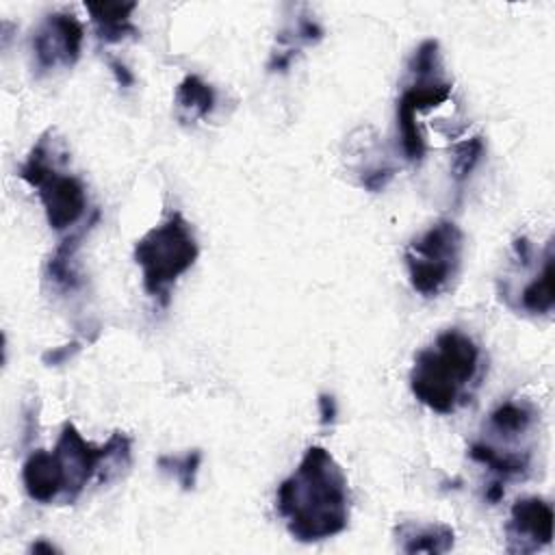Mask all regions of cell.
<instances>
[{"label": "cell", "instance_id": "cell-1", "mask_svg": "<svg viewBox=\"0 0 555 555\" xmlns=\"http://www.w3.org/2000/svg\"><path fill=\"white\" fill-rule=\"evenodd\" d=\"M275 509L297 542H321L347 529L349 481L325 447L306 449L297 468L278 486Z\"/></svg>", "mask_w": 555, "mask_h": 555}, {"label": "cell", "instance_id": "cell-2", "mask_svg": "<svg viewBox=\"0 0 555 555\" xmlns=\"http://www.w3.org/2000/svg\"><path fill=\"white\" fill-rule=\"evenodd\" d=\"M483 373L486 360L475 338L449 327L414 356L410 390L431 412L453 414L473 399Z\"/></svg>", "mask_w": 555, "mask_h": 555}, {"label": "cell", "instance_id": "cell-3", "mask_svg": "<svg viewBox=\"0 0 555 555\" xmlns=\"http://www.w3.org/2000/svg\"><path fill=\"white\" fill-rule=\"evenodd\" d=\"M65 163L67 152L63 141L54 130H48L37 139L17 169V176L37 191L46 221L56 232L74 228L87 212V189L80 178L63 169Z\"/></svg>", "mask_w": 555, "mask_h": 555}, {"label": "cell", "instance_id": "cell-4", "mask_svg": "<svg viewBox=\"0 0 555 555\" xmlns=\"http://www.w3.org/2000/svg\"><path fill=\"white\" fill-rule=\"evenodd\" d=\"M134 262L141 267L143 291L160 306L169 304L171 286L199 256V245L191 223L182 212L171 210L134 243Z\"/></svg>", "mask_w": 555, "mask_h": 555}, {"label": "cell", "instance_id": "cell-5", "mask_svg": "<svg viewBox=\"0 0 555 555\" xmlns=\"http://www.w3.org/2000/svg\"><path fill=\"white\" fill-rule=\"evenodd\" d=\"M410 82L397 100V130L399 143L410 163H421L427 143L418 126V115L434 106L444 104L451 98V80L442 72L440 43L436 39H425L416 46L408 61Z\"/></svg>", "mask_w": 555, "mask_h": 555}, {"label": "cell", "instance_id": "cell-6", "mask_svg": "<svg viewBox=\"0 0 555 555\" xmlns=\"http://www.w3.org/2000/svg\"><path fill=\"white\" fill-rule=\"evenodd\" d=\"M462 256L464 232L455 221L438 219L403 249L410 286L421 297H438L457 278Z\"/></svg>", "mask_w": 555, "mask_h": 555}, {"label": "cell", "instance_id": "cell-7", "mask_svg": "<svg viewBox=\"0 0 555 555\" xmlns=\"http://www.w3.org/2000/svg\"><path fill=\"white\" fill-rule=\"evenodd\" d=\"M54 462L63 479V505H72L91 479L104 483V464L108 455V444H91L82 438L74 423L65 421L59 440L52 449Z\"/></svg>", "mask_w": 555, "mask_h": 555}, {"label": "cell", "instance_id": "cell-8", "mask_svg": "<svg viewBox=\"0 0 555 555\" xmlns=\"http://www.w3.org/2000/svg\"><path fill=\"white\" fill-rule=\"evenodd\" d=\"M85 28L74 13L54 11L46 15L30 37L33 65L39 74L69 69L82 52Z\"/></svg>", "mask_w": 555, "mask_h": 555}, {"label": "cell", "instance_id": "cell-9", "mask_svg": "<svg viewBox=\"0 0 555 555\" xmlns=\"http://www.w3.org/2000/svg\"><path fill=\"white\" fill-rule=\"evenodd\" d=\"M553 507L542 496L516 499L505 522V551L529 555L551 544Z\"/></svg>", "mask_w": 555, "mask_h": 555}, {"label": "cell", "instance_id": "cell-10", "mask_svg": "<svg viewBox=\"0 0 555 555\" xmlns=\"http://www.w3.org/2000/svg\"><path fill=\"white\" fill-rule=\"evenodd\" d=\"M538 421V410L525 401V399H505L501 401L490 414L486 423L488 438H481L494 447L501 449H516V451H529L512 447L525 438Z\"/></svg>", "mask_w": 555, "mask_h": 555}, {"label": "cell", "instance_id": "cell-11", "mask_svg": "<svg viewBox=\"0 0 555 555\" xmlns=\"http://www.w3.org/2000/svg\"><path fill=\"white\" fill-rule=\"evenodd\" d=\"M22 483L35 503L63 505V479L52 451H33L22 466Z\"/></svg>", "mask_w": 555, "mask_h": 555}, {"label": "cell", "instance_id": "cell-12", "mask_svg": "<svg viewBox=\"0 0 555 555\" xmlns=\"http://www.w3.org/2000/svg\"><path fill=\"white\" fill-rule=\"evenodd\" d=\"M325 30L323 26L310 17V15H297L295 22H291L286 28H282L275 37V48L269 56V72H286L295 56L301 52V48L314 46L323 39Z\"/></svg>", "mask_w": 555, "mask_h": 555}, {"label": "cell", "instance_id": "cell-13", "mask_svg": "<svg viewBox=\"0 0 555 555\" xmlns=\"http://www.w3.org/2000/svg\"><path fill=\"white\" fill-rule=\"evenodd\" d=\"M85 9L102 43H119L139 37V28L132 24L137 2H85Z\"/></svg>", "mask_w": 555, "mask_h": 555}, {"label": "cell", "instance_id": "cell-14", "mask_svg": "<svg viewBox=\"0 0 555 555\" xmlns=\"http://www.w3.org/2000/svg\"><path fill=\"white\" fill-rule=\"evenodd\" d=\"M98 221V212H93L91 221L87 228L69 234L67 238H63L56 249L52 251V256L46 262V280L52 284L54 291L59 293H76L82 288L85 280L78 271V262H76V251L80 247V238L82 234Z\"/></svg>", "mask_w": 555, "mask_h": 555}, {"label": "cell", "instance_id": "cell-15", "mask_svg": "<svg viewBox=\"0 0 555 555\" xmlns=\"http://www.w3.org/2000/svg\"><path fill=\"white\" fill-rule=\"evenodd\" d=\"M468 457L492 473V481L505 483L512 479L527 477L531 468V451H516V449H501L486 440H475L468 447Z\"/></svg>", "mask_w": 555, "mask_h": 555}, {"label": "cell", "instance_id": "cell-16", "mask_svg": "<svg viewBox=\"0 0 555 555\" xmlns=\"http://www.w3.org/2000/svg\"><path fill=\"white\" fill-rule=\"evenodd\" d=\"M516 304H512L516 310L525 314H551L555 295H553V245L548 243L542 256L540 269L531 275V280L525 282L520 291H516Z\"/></svg>", "mask_w": 555, "mask_h": 555}, {"label": "cell", "instance_id": "cell-17", "mask_svg": "<svg viewBox=\"0 0 555 555\" xmlns=\"http://www.w3.org/2000/svg\"><path fill=\"white\" fill-rule=\"evenodd\" d=\"M397 544L403 553H447L453 548L455 531L449 525H418V522H401L395 529Z\"/></svg>", "mask_w": 555, "mask_h": 555}, {"label": "cell", "instance_id": "cell-18", "mask_svg": "<svg viewBox=\"0 0 555 555\" xmlns=\"http://www.w3.org/2000/svg\"><path fill=\"white\" fill-rule=\"evenodd\" d=\"M173 104H176L178 119L195 121V119H204L212 113V108L217 104V93H215L212 85H208L206 80H202L195 74H189L176 87Z\"/></svg>", "mask_w": 555, "mask_h": 555}, {"label": "cell", "instance_id": "cell-19", "mask_svg": "<svg viewBox=\"0 0 555 555\" xmlns=\"http://www.w3.org/2000/svg\"><path fill=\"white\" fill-rule=\"evenodd\" d=\"M199 464H202V451L199 449H189L182 455H160L156 460L158 470L173 477L184 492H191L195 488Z\"/></svg>", "mask_w": 555, "mask_h": 555}, {"label": "cell", "instance_id": "cell-20", "mask_svg": "<svg viewBox=\"0 0 555 555\" xmlns=\"http://www.w3.org/2000/svg\"><path fill=\"white\" fill-rule=\"evenodd\" d=\"M486 152V141L481 134H475L470 139H464L462 143H457L453 147V158H451V173L455 182H464L473 169L477 167V163L481 160Z\"/></svg>", "mask_w": 555, "mask_h": 555}, {"label": "cell", "instance_id": "cell-21", "mask_svg": "<svg viewBox=\"0 0 555 555\" xmlns=\"http://www.w3.org/2000/svg\"><path fill=\"white\" fill-rule=\"evenodd\" d=\"M78 351H80V340H72V343H65V345H61V347H54V349L46 351V353L41 356V360H43V364H48V366H61V364L69 362Z\"/></svg>", "mask_w": 555, "mask_h": 555}, {"label": "cell", "instance_id": "cell-22", "mask_svg": "<svg viewBox=\"0 0 555 555\" xmlns=\"http://www.w3.org/2000/svg\"><path fill=\"white\" fill-rule=\"evenodd\" d=\"M336 416H338V405H336L334 395L321 392L319 395V421H321V425H325V427L332 425L336 421Z\"/></svg>", "mask_w": 555, "mask_h": 555}, {"label": "cell", "instance_id": "cell-23", "mask_svg": "<svg viewBox=\"0 0 555 555\" xmlns=\"http://www.w3.org/2000/svg\"><path fill=\"white\" fill-rule=\"evenodd\" d=\"M108 67H111V72H113V76H115V80L121 89H128V87L134 85V74L119 59H108Z\"/></svg>", "mask_w": 555, "mask_h": 555}, {"label": "cell", "instance_id": "cell-24", "mask_svg": "<svg viewBox=\"0 0 555 555\" xmlns=\"http://www.w3.org/2000/svg\"><path fill=\"white\" fill-rule=\"evenodd\" d=\"M56 553L59 548L54 546V544H50V542H46V540H37L33 546H30V553Z\"/></svg>", "mask_w": 555, "mask_h": 555}]
</instances>
